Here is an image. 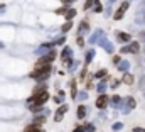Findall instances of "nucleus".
<instances>
[{
  "mask_svg": "<svg viewBox=\"0 0 145 132\" xmlns=\"http://www.w3.org/2000/svg\"><path fill=\"white\" fill-rule=\"evenodd\" d=\"M78 115H79V117H83V115H84V107H79V110H78Z\"/></svg>",
  "mask_w": 145,
  "mask_h": 132,
  "instance_id": "nucleus-5",
  "label": "nucleus"
},
{
  "mask_svg": "<svg viewBox=\"0 0 145 132\" xmlns=\"http://www.w3.org/2000/svg\"><path fill=\"white\" fill-rule=\"evenodd\" d=\"M132 81H133V78H132L130 75H127V76H125V83H132Z\"/></svg>",
  "mask_w": 145,
  "mask_h": 132,
  "instance_id": "nucleus-4",
  "label": "nucleus"
},
{
  "mask_svg": "<svg viewBox=\"0 0 145 132\" xmlns=\"http://www.w3.org/2000/svg\"><path fill=\"white\" fill-rule=\"evenodd\" d=\"M47 98H49V93H47V92H40V93H39L37 97H34L32 100H34V103H37V105H42ZM32 100H31V102H32Z\"/></svg>",
  "mask_w": 145,
  "mask_h": 132,
  "instance_id": "nucleus-1",
  "label": "nucleus"
},
{
  "mask_svg": "<svg viewBox=\"0 0 145 132\" xmlns=\"http://www.w3.org/2000/svg\"><path fill=\"white\" fill-rule=\"evenodd\" d=\"M106 97H105V95H101V97H100V98H98V102H96V105H98V107H100V108H103V107H106Z\"/></svg>",
  "mask_w": 145,
  "mask_h": 132,
  "instance_id": "nucleus-2",
  "label": "nucleus"
},
{
  "mask_svg": "<svg viewBox=\"0 0 145 132\" xmlns=\"http://www.w3.org/2000/svg\"><path fill=\"white\" fill-rule=\"evenodd\" d=\"M27 132H42V131H40V129H37V127H29Z\"/></svg>",
  "mask_w": 145,
  "mask_h": 132,
  "instance_id": "nucleus-3",
  "label": "nucleus"
}]
</instances>
